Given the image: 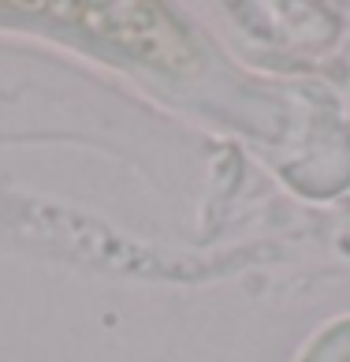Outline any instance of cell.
Here are the masks:
<instances>
[{
    "mask_svg": "<svg viewBox=\"0 0 350 362\" xmlns=\"http://www.w3.org/2000/svg\"><path fill=\"white\" fill-rule=\"evenodd\" d=\"M60 11L78 16V23L93 37L127 49L131 57H142L157 68L183 71L198 57L183 26L153 4H71V8L60 4Z\"/></svg>",
    "mask_w": 350,
    "mask_h": 362,
    "instance_id": "cell-1",
    "label": "cell"
}]
</instances>
